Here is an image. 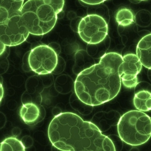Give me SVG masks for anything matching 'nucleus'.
<instances>
[{"label":"nucleus","instance_id":"obj_4","mask_svg":"<svg viewBox=\"0 0 151 151\" xmlns=\"http://www.w3.org/2000/svg\"><path fill=\"white\" fill-rule=\"evenodd\" d=\"M117 126L121 139L132 146L141 145L151 137V118L142 111L131 110L125 113Z\"/></svg>","mask_w":151,"mask_h":151},{"label":"nucleus","instance_id":"obj_13","mask_svg":"<svg viewBox=\"0 0 151 151\" xmlns=\"http://www.w3.org/2000/svg\"><path fill=\"white\" fill-rule=\"evenodd\" d=\"M24 0H0V14L9 15L20 12Z\"/></svg>","mask_w":151,"mask_h":151},{"label":"nucleus","instance_id":"obj_5","mask_svg":"<svg viewBox=\"0 0 151 151\" xmlns=\"http://www.w3.org/2000/svg\"><path fill=\"white\" fill-rule=\"evenodd\" d=\"M29 34L20 12L9 15L0 14V40L6 46L21 44L26 41Z\"/></svg>","mask_w":151,"mask_h":151},{"label":"nucleus","instance_id":"obj_6","mask_svg":"<svg viewBox=\"0 0 151 151\" xmlns=\"http://www.w3.org/2000/svg\"><path fill=\"white\" fill-rule=\"evenodd\" d=\"M108 22L103 17L89 14L82 18L78 24V32L88 44L95 45L103 41L108 36Z\"/></svg>","mask_w":151,"mask_h":151},{"label":"nucleus","instance_id":"obj_19","mask_svg":"<svg viewBox=\"0 0 151 151\" xmlns=\"http://www.w3.org/2000/svg\"><path fill=\"white\" fill-rule=\"evenodd\" d=\"M4 88L2 83L0 82V103L2 101L3 96H4Z\"/></svg>","mask_w":151,"mask_h":151},{"label":"nucleus","instance_id":"obj_10","mask_svg":"<svg viewBox=\"0 0 151 151\" xmlns=\"http://www.w3.org/2000/svg\"><path fill=\"white\" fill-rule=\"evenodd\" d=\"M19 115L21 119L27 125L35 124L40 117L39 108L32 102L23 104L20 109Z\"/></svg>","mask_w":151,"mask_h":151},{"label":"nucleus","instance_id":"obj_12","mask_svg":"<svg viewBox=\"0 0 151 151\" xmlns=\"http://www.w3.org/2000/svg\"><path fill=\"white\" fill-rule=\"evenodd\" d=\"M115 19L119 26L128 27L135 22V15L131 9L122 8L117 11Z\"/></svg>","mask_w":151,"mask_h":151},{"label":"nucleus","instance_id":"obj_11","mask_svg":"<svg viewBox=\"0 0 151 151\" xmlns=\"http://www.w3.org/2000/svg\"><path fill=\"white\" fill-rule=\"evenodd\" d=\"M134 104L136 109L147 112L151 109V93L147 90H142L135 94Z\"/></svg>","mask_w":151,"mask_h":151},{"label":"nucleus","instance_id":"obj_9","mask_svg":"<svg viewBox=\"0 0 151 151\" xmlns=\"http://www.w3.org/2000/svg\"><path fill=\"white\" fill-rule=\"evenodd\" d=\"M123 75L126 76H137L142 69V64L136 55L127 54L123 56Z\"/></svg>","mask_w":151,"mask_h":151},{"label":"nucleus","instance_id":"obj_15","mask_svg":"<svg viewBox=\"0 0 151 151\" xmlns=\"http://www.w3.org/2000/svg\"><path fill=\"white\" fill-rule=\"evenodd\" d=\"M135 22L138 26L146 27L150 25L151 22V14L148 11L142 10L135 15Z\"/></svg>","mask_w":151,"mask_h":151},{"label":"nucleus","instance_id":"obj_20","mask_svg":"<svg viewBox=\"0 0 151 151\" xmlns=\"http://www.w3.org/2000/svg\"><path fill=\"white\" fill-rule=\"evenodd\" d=\"M137 1H145V0H137Z\"/></svg>","mask_w":151,"mask_h":151},{"label":"nucleus","instance_id":"obj_18","mask_svg":"<svg viewBox=\"0 0 151 151\" xmlns=\"http://www.w3.org/2000/svg\"><path fill=\"white\" fill-rule=\"evenodd\" d=\"M6 45L0 40V56L2 55L6 49Z\"/></svg>","mask_w":151,"mask_h":151},{"label":"nucleus","instance_id":"obj_17","mask_svg":"<svg viewBox=\"0 0 151 151\" xmlns=\"http://www.w3.org/2000/svg\"><path fill=\"white\" fill-rule=\"evenodd\" d=\"M82 2L89 5H96L102 4L107 0H80Z\"/></svg>","mask_w":151,"mask_h":151},{"label":"nucleus","instance_id":"obj_3","mask_svg":"<svg viewBox=\"0 0 151 151\" xmlns=\"http://www.w3.org/2000/svg\"><path fill=\"white\" fill-rule=\"evenodd\" d=\"M64 5L65 0H28L23 5L20 13L29 33L42 35L50 32Z\"/></svg>","mask_w":151,"mask_h":151},{"label":"nucleus","instance_id":"obj_14","mask_svg":"<svg viewBox=\"0 0 151 151\" xmlns=\"http://www.w3.org/2000/svg\"><path fill=\"white\" fill-rule=\"evenodd\" d=\"M26 147L21 141L16 137L6 138L0 143V151H25Z\"/></svg>","mask_w":151,"mask_h":151},{"label":"nucleus","instance_id":"obj_16","mask_svg":"<svg viewBox=\"0 0 151 151\" xmlns=\"http://www.w3.org/2000/svg\"><path fill=\"white\" fill-rule=\"evenodd\" d=\"M121 82L125 87L131 88H134L138 84L137 76H126L122 75L121 77Z\"/></svg>","mask_w":151,"mask_h":151},{"label":"nucleus","instance_id":"obj_7","mask_svg":"<svg viewBox=\"0 0 151 151\" xmlns=\"http://www.w3.org/2000/svg\"><path fill=\"white\" fill-rule=\"evenodd\" d=\"M58 62L56 51L49 45H41L32 50L28 56L29 68L39 75L50 74L55 70Z\"/></svg>","mask_w":151,"mask_h":151},{"label":"nucleus","instance_id":"obj_1","mask_svg":"<svg viewBox=\"0 0 151 151\" xmlns=\"http://www.w3.org/2000/svg\"><path fill=\"white\" fill-rule=\"evenodd\" d=\"M123 56L115 52L102 55L98 64L79 73L75 90L79 100L91 106H99L114 99L121 87Z\"/></svg>","mask_w":151,"mask_h":151},{"label":"nucleus","instance_id":"obj_2","mask_svg":"<svg viewBox=\"0 0 151 151\" xmlns=\"http://www.w3.org/2000/svg\"><path fill=\"white\" fill-rule=\"evenodd\" d=\"M48 136L52 145L61 151H116L113 141L97 126L70 112L53 118L48 127Z\"/></svg>","mask_w":151,"mask_h":151},{"label":"nucleus","instance_id":"obj_8","mask_svg":"<svg viewBox=\"0 0 151 151\" xmlns=\"http://www.w3.org/2000/svg\"><path fill=\"white\" fill-rule=\"evenodd\" d=\"M151 34L143 37L137 44L136 55L142 66L151 70Z\"/></svg>","mask_w":151,"mask_h":151}]
</instances>
